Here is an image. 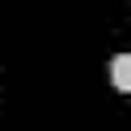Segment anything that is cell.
<instances>
[{
    "instance_id": "1",
    "label": "cell",
    "mask_w": 131,
    "mask_h": 131,
    "mask_svg": "<svg viewBox=\"0 0 131 131\" xmlns=\"http://www.w3.org/2000/svg\"><path fill=\"white\" fill-rule=\"evenodd\" d=\"M111 78H115V86H119L123 94L131 90V57H127V53H119V57L111 61Z\"/></svg>"
}]
</instances>
